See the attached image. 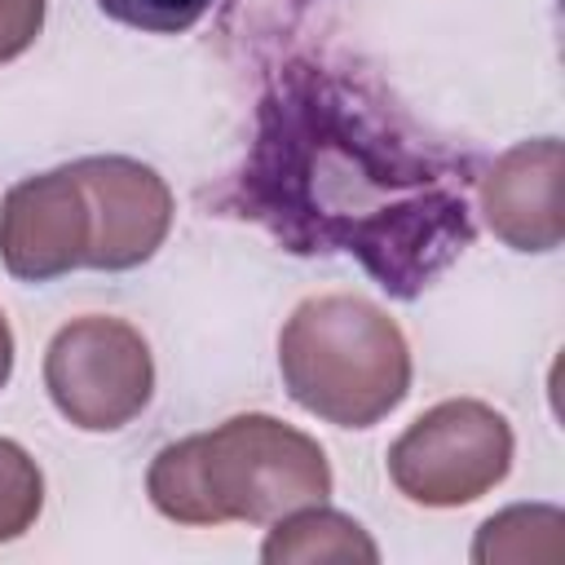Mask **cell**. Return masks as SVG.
Masks as SVG:
<instances>
[{
  "label": "cell",
  "mask_w": 565,
  "mask_h": 565,
  "mask_svg": "<svg viewBox=\"0 0 565 565\" xmlns=\"http://www.w3.org/2000/svg\"><path fill=\"white\" fill-rule=\"evenodd\" d=\"M472 159L424 141L349 71L296 57L274 71L225 207L296 256H353L415 300L477 238Z\"/></svg>",
  "instance_id": "6da1fadb"
},
{
  "label": "cell",
  "mask_w": 565,
  "mask_h": 565,
  "mask_svg": "<svg viewBox=\"0 0 565 565\" xmlns=\"http://www.w3.org/2000/svg\"><path fill=\"white\" fill-rule=\"evenodd\" d=\"M150 503L181 525L278 521L331 494V468L313 437L274 415H234L212 433L163 446L146 477Z\"/></svg>",
  "instance_id": "7a4b0ae2"
},
{
  "label": "cell",
  "mask_w": 565,
  "mask_h": 565,
  "mask_svg": "<svg viewBox=\"0 0 565 565\" xmlns=\"http://www.w3.org/2000/svg\"><path fill=\"white\" fill-rule=\"evenodd\" d=\"M278 366L291 402L335 428L380 424L411 388L406 335L362 296L296 305L278 335Z\"/></svg>",
  "instance_id": "3957f363"
},
{
  "label": "cell",
  "mask_w": 565,
  "mask_h": 565,
  "mask_svg": "<svg viewBox=\"0 0 565 565\" xmlns=\"http://www.w3.org/2000/svg\"><path fill=\"white\" fill-rule=\"evenodd\" d=\"M512 468V428L508 419L472 397L441 402L424 411L393 446L388 477L393 486L424 508H459L494 490Z\"/></svg>",
  "instance_id": "277c9868"
},
{
  "label": "cell",
  "mask_w": 565,
  "mask_h": 565,
  "mask_svg": "<svg viewBox=\"0 0 565 565\" xmlns=\"http://www.w3.org/2000/svg\"><path fill=\"white\" fill-rule=\"evenodd\" d=\"M44 388L75 428L115 433L146 411L154 393V362L137 327L93 313L66 322L49 340Z\"/></svg>",
  "instance_id": "5b68a950"
},
{
  "label": "cell",
  "mask_w": 565,
  "mask_h": 565,
  "mask_svg": "<svg viewBox=\"0 0 565 565\" xmlns=\"http://www.w3.org/2000/svg\"><path fill=\"white\" fill-rule=\"evenodd\" d=\"M88 199V265L84 269H137L172 230V190L163 177L124 154H88L71 163Z\"/></svg>",
  "instance_id": "8992f818"
},
{
  "label": "cell",
  "mask_w": 565,
  "mask_h": 565,
  "mask_svg": "<svg viewBox=\"0 0 565 565\" xmlns=\"http://www.w3.org/2000/svg\"><path fill=\"white\" fill-rule=\"evenodd\" d=\"M88 199L66 168L18 181L0 203V260L22 282H49L88 265Z\"/></svg>",
  "instance_id": "52a82bcc"
},
{
  "label": "cell",
  "mask_w": 565,
  "mask_h": 565,
  "mask_svg": "<svg viewBox=\"0 0 565 565\" xmlns=\"http://www.w3.org/2000/svg\"><path fill=\"white\" fill-rule=\"evenodd\" d=\"M561 172H565V154L556 137L521 141L508 154H499L477 190L486 225L516 252L561 247L565 238Z\"/></svg>",
  "instance_id": "ba28073f"
},
{
  "label": "cell",
  "mask_w": 565,
  "mask_h": 565,
  "mask_svg": "<svg viewBox=\"0 0 565 565\" xmlns=\"http://www.w3.org/2000/svg\"><path fill=\"white\" fill-rule=\"evenodd\" d=\"M260 556L269 565H291V561H362V565H375L380 561V547L371 543V534L344 516V512H331V508H296L287 516H278V525L269 530Z\"/></svg>",
  "instance_id": "9c48e42d"
},
{
  "label": "cell",
  "mask_w": 565,
  "mask_h": 565,
  "mask_svg": "<svg viewBox=\"0 0 565 565\" xmlns=\"http://www.w3.org/2000/svg\"><path fill=\"white\" fill-rule=\"evenodd\" d=\"M565 516L556 508H508L490 516L472 543V561H561Z\"/></svg>",
  "instance_id": "30bf717a"
},
{
  "label": "cell",
  "mask_w": 565,
  "mask_h": 565,
  "mask_svg": "<svg viewBox=\"0 0 565 565\" xmlns=\"http://www.w3.org/2000/svg\"><path fill=\"white\" fill-rule=\"evenodd\" d=\"M40 503H44V477L35 459L18 441L0 437V543L26 534L40 516Z\"/></svg>",
  "instance_id": "8fae6325"
},
{
  "label": "cell",
  "mask_w": 565,
  "mask_h": 565,
  "mask_svg": "<svg viewBox=\"0 0 565 565\" xmlns=\"http://www.w3.org/2000/svg\"><path fill=\"white\" fill-rule=\"evenodd\" d=\"M106 18L132 26V31H150V35H181L190 31L216 0H97Z\"/></svg>",
  "instance_id": "7c38bea8"
},
{
  "label": "cell",
  "mask_w": 565,
  "mask_h": 565,
  "mask_svg": "<svg viewBox=\"0 0 565 565\" xmlns=\"http://www.w3.org/2000/svg\"><path fill=\"white\" fill-rule=\"evenodd\" d=\"M40 26H44V0H0V62L26 53Z\"/></svg>",
  "instance_id": "4fadbf2b"
},
{
  "label": "cell",
  "mask_w": 565,
  "mask_h": 565,
  "mask_svg": "<svg viewBox=\"0 0 565 565\" xmlns=\"http://www.w3.org/2000/svg\"><path fill=\"white\" fill-rule=\"evenodd\" d=\"M9 371H13V331H9V322L0 313V388L9 384Z\"/></svg>",
  "instance_id": "5bb4252c"
}]
</instances>
